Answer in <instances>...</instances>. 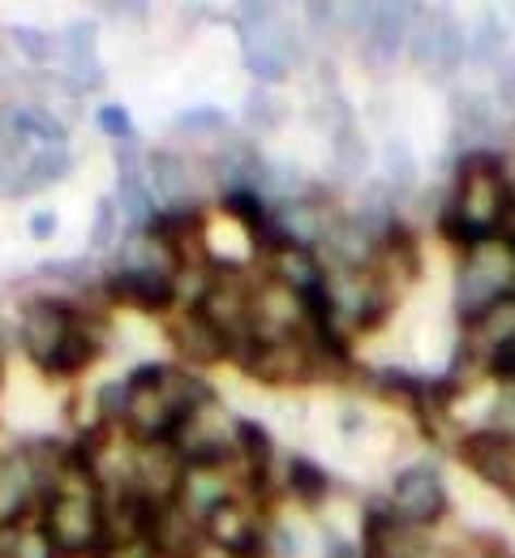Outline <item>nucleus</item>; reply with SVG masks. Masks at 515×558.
Instances as JSON below:
<instances>
[{
    "label": "nucleus",
    "mask_w": 515,
    "mask_h": 558,
    "mask_svg": "<svg viewBox=\"0 0 515 558\" xmlns=\"http://www.w3.org/2000/svg\"><path fill=\"white\" fill-rule=\"evenodd\" d=\"M515 203V181L507 177V159L499 150H473L455 163V185L442 210V236L459 250L494 236Z\"/></svg>",
    "instance_id": "nucleus-1"
},
{
    "label": "nucleus",
    "mask_w": 515,
    "mask_h": 558,
    "mask_svg": "<svg viewBox=\"0 0 515 558\" xmlns=\"http://www.w3.org/2000/svg\"><path fill=\"white\" fill-rule=\"evenodd\" d=\"M515 292V241L494 232L468 250H459V267H455V314L468 327L473 318H481L494 301Z\"/></svg>",
    "instance_id": "nucleus-2"
},
{
    "label": "nucleus",
    "mask_w": 515,
    "mask_h": 558,
    "mask_svg": "<svg viewBox=\"0 0 515 558\" xmlns=\"http://www.w3.org/2000/svg\"><path fill=\"white\" fill-rule=\"evenodd\" d=\"M236 35H241V57L245 70L258 77V86H275L293 73L296 61V35L293 22H280L271 4H241L236 9Z\"/></svg>",
    "instance_id": "nucleus-3"
},
{
    "label": "nucleus",
    "mask_w": 515,
    "mask_h": 558,
    "mask_svg": "<svg viewBox=\"0 0 515 558\" xmlns=\"http://www.w3.org/2000/svg\"><path fill=\"white\" fill-rule=\"evenodd\" d=\"M421 4H348V31L357 35L361 65L369 73H387L400 52H408V31L417 22Z\"/></svg>",
    "instance_id": "nucleus-4"
},
{
    "label": "nucleus",
    "mask_w": 515,
    "mask_h": 558,
    "mask_svg": "<svg viewBox=\"0 0 515 558\" xmlns=\"http://www.w3.org/2000/svg\"><path fill=\"white\" fill-rule=\"evenodd\" d=\"M322 296L335 314V327L348 323L357 331L366 327H378L391 305H395V288L382 279V271L369 263V267H344V271H327V283H322Z\"/></svg>",
    "instance_id": "nucleus-5"
},
{
    "label": "nucleus",
    "mask_w": 515,
    "mask_h": 558,
    "mask_svg": "<svg viewBox=\"0 0 515 558\" xmlns=\"http://www.w3.org/2000/svg\"><path fill=\"white\" fill-rule=\"evenodd\" d=\"M77 318L82 310L70 301H57V296H35L22 305V318H17V340L22 352L48 374L57 365V356L65 352L70 336L77 331Z\"/></svg>",
    "instance_id": "nucleus-6"
},
{
    "label": "nucleus",
    "mask_w": 515,
    "mask_h": 558,
    "mask_svg": "<svg viewBox=\"0 0 515 558\" xmlns=\"http://www.w3.org/2000/svg\"><path fill=\"white\" fill-rule=\"evenodd\" d=\"M408 61L426 77L442 82L468 61V35L459 31V22L451 13L421 9L413 31H408Z\"/></svg>",
    "instance_id": "nucleus-7"
},
{
    "label": "nucleus",
    "mask_w": 515,
    "mask_h": 558,
    "mask_svg": "<svg viewBox=\"0 0 515 558\" xmlns=\"http://www.w3.org/2000/svg\"><path fill=\"white\" fill-rule=\"evenodd\" d=\"M249 336L258 344L305 340L309 336V305H305V296L271 276L262 279V283H254V296H249Z\"/></svg>",
    "instance_id": "nucleus-8"
},
{
    "label": "nucleus",
    "mask_w": 515,
    "mask_h": 558,
    "mask_svg": "<svg viewBox=\"0 0 515 558\" xmlns=\"http://www.w3.org/2000/svg\"><path fill=\"white\" fill-rule=\"evenodd\" d=\"M451 498L442 486V473L434 464H408L395 473L391 494H387V511L400 520V524H413V529H434L442 515H446Z\"/></svg>",
    "instance_id": "nucleus-9"
},
{
    "label": "nucleus",
    "mask_w": 515,
    "mask_h": 558,
    "mask_svg": "<svg viewBox=\"0 0 515 558\" xmlns=\"http://www.w3.org/2000/svg\"><path fill=\"white\" fill-rule=\"evenodd\" d=\"M236 365L267 387H301L318 378V356L309 349V340H275V344L249 340L236 352Z\"/></svg>",
    "instance_id": "nucleus-10"
},
{
    "label": "nucleus",
    "mask_w": 515,
    "mask_h": 558,
    "mask_svg": "<svg viewBox=\"0 0 515 558\" xmlns=\"http://www.w3.org/2000/svg\"><path fill=\"white\" fill-rule=\"evenodd\" d=\"M203 529H207V542L232 550L236 558H267L271 550V524H262L258 502L245 494H232Z\"/></svg>",
    "instance_id": "nucleus-11"
},
{
    "label": "nucleus",
    "mask_w": 515,
    "mask_h": 558,
    "mask_svg": "<svg viewBox=\"0 0 515 558\" xmlns=\"http://www.w3.org/2000/svg\"><path fill=\"white\" fill-rule=\"evenodd\" d=\"M172 447L181 451L185 464H223L236 451V421L223 417V409L211 400L181 421V429L172 434Z\"/></svg>",
    "instance_id": "nucleus-12"
},
{
    "label": "nucleus",
    "mask_w": 515,
    "mask_h": 558,
    "mask_svg": "<svg viewBox=\"0 0 515 558\" xmlns=\"http://www.w3.org/2000/svg\"><path fill=\"white\" fill-rule=\"evenodd\" d=\"M103 296L134 305L143 314H168L181 301L176 271H168V267H112V276L103 279Z\"/></svg>",
    "instance_id": "nucleus-13"
},
{
    "label": "nucleus",
    "mask_w": 515,
    "mask_h": 558,
    "mask_svg": "<svg viewBox=\"0 0 515 558\" xmlns=\"http://www.w3.org/2000/svg\"><path fill=\"white\" fill-rule=\"evenodd\" d=\"M117 210L125 219V232H150V223L163 215L134 142H117Z\"/></svg>",
    "instance_id": "nucleus-14"
},
{
    "label": "nucleus",
    "mask_w": 515,
    "mask_h": 558,
    "mask_svg": "<svg viewBox=\"0 0 515 558\" xmlns=\"http://www.w3.org/2000/svg\"><path fill=\"white\" fill-rule=\"evenodd\" d=\"M503 134L499 125V104L481 90H455L451 95V142L455 150L464 146V155L473 150H494V142Z\"/></svg>",
    "instance_id": "nucleus-15"
},
{
    "label": "nucleus",
    "mask_w": 515,
    "mask_h": 558,
    "mask_svg": "<svg viewBox=\"0 0 515 558\" xmlns=\"http://www.w3.org/2000/svg\"><path fill=\"white\" fill-rule=\"evenodd\" d=\"M361 550L366 558H430V537H426V529L400 524L387 511V502H369Z\"/></svg>",
    "instance_id": "nucleus-16"
},
{
    "label": "nucleus",
    "mask_w": 515,
    "mask_h": 558,
    "mask_svg": "<svg viewBox=\"0 0 515 558\" xmlns=\"http://www.w3.org/2000/svg\"><path fill=\"white\" fill-rule=\"evenodd\" d=\"M147 542L159 558H194L207 546V529L172 498V502H155Z\"/></svg>",
    "instance_id": "nucleus-17"
},
{
    "label": "nucleus",
    "mask_w": 515,
    "mask_h": 558,
    "mask_svg": "<svg viewBox=\"0 0 515 558\" xmlns=\"http://www.w3.org/2000/svg\"><path fill=\"white\" fill-rule=\"evenodd\" d=\"M147 181L155 190V203L163 215H176V210H198L194 194H198V181H194V168L189 159L172 155V150H150L147 155Z\"/></svg>",
    "instance_id": "nucleus-18"
},
{
    "label": "nucleus",
    "mask_w": 515,
    "mask_h": 558,
    "mask_svg": "<svg viewBox=\"0 0 515 558\" xmlns=\"http://www.w3.org/2000/svg\"><path fill=\"white\" fill-rule=\"evenodd\" d=\"M168 340H172L176 356H181L189 369H198V365H216V361H223V356H232L228 336H223L203 310H185L181 323L168 327Z\"/></svg>",
    "instance_id": "nucleus-19"
},
{
    "label": "nucleus",
    "mask_w": 515,
    "mask_h": 558,
    "mask_svg": "<svg viewBox=\"0 0 515 558\" xmlns=\"http://www.w3.org/2000/svg\"><path fill=\"white\" fill-rule=\"evenodd\" d=\"M459 456L468 460V469H473L477 477H486L490 486L515 494V442L512 438L490 434V429H473V434H464Z\"/></svg>",
    "instance_id": "nucleus-20"
},
{
    "label": "nucleus",
    "mask_w": 515,
    "mask_h": 558,
    "mask_svg": "<svg viewBox=\"0 0 515 558\" xmlns=\"http://www.w3.org/2000/svg\"><path fill=\"white\" fill-rule=\"evenodd\" d=\"M232 494H236V489H232V477H228V460H223V464H185L176 502H181L198 524H207Z\"/></svg>",
    "instance_id": "nucleus-21"
},
{
    "label": "nucleus",
    "mask_w": 515,
    "mask_h": 558,
    "mask_svg": "<svg viewBox=\"0 0 515 558\" xmlns=\"http://www.w3.org/2000/svg\"><path fill=\"white\" fill-rule=\"evenodd\" d=\"M57 39H61L57 73H65L82 95H95L103 86V70H99V57H95V22H74Z\"/></svg>",
    "instance_id": "nucleus-22"
},
{
    "label": "nucleus",
    "mask_w": 515,
    "mask_h": 558,
    "mask_svg": "<svg viewBox=\"0 0 515 558\" xmlns=\"http://www.w3.org/2000/svg\"><path fill=\"white\" fill-rule=\"evenodd\" d=\"M267 258H271V279H280V283L296 288L301 296H305V292H318V288L327 283L322 258H318L314 250H305V245L280 241L275 250H267Z\"/></svg>",
    "instance_id": "nucleus-23"
},
{
    "label": "nucleus",
    "mask_w": 515,
    "mask_h": 558,
    "mask_svg": "<svg viewBox=\"0 0 515 558\" xmlns=\"http://www.w3.org/2000/svg\"><path fill=\"white\" fill-rule=\"evenodd\" d=\"M70 172H74L70 146H39V150L26 159V168L17 172V181H13V198H26V194H35V190H48V185L65 181Z\"/></svg>",
    "instance_id": "nucleus-24"
},
{
    "label": "nucleus",
    "mask_w": 515,
    "mask_h": 558,
    "mask_svg": "<svg viewBox=\"0 0 515 558\" xmlns=\"http://www.w3.org/2000/svg\"><path fill=\"white\" fill-rule=\"evenodd\" d=\"M369 142L366 134L353 125V130H340L335 138H331V181L335 185H353V181H361L369 168Z\"/></svg>",
    "instance_id": "nucleus-25"
},
{
    "label": "nucleus",
    "mask_w": 515,
    "mask_h": 558,
    "mask_svg": "<svg viewBox=\"0 0 515 558\" xmlns=\"http://www.w3.org/2000/svg\"><path fill=\"white\" fill-rule=\"evenodd\" d=\"M13 125L22 138L39 142V146H65L70 142V125L44 104H13Z\"/></svg>",
    "instance_id": "nucleus-26"
},
{
    "label": "nucleus",
    "mask_w": 515,
    "mask_h": 558,
    "mask_svg": "<svg viewBox=\"0 0 515 558\" xmlns=\"http://www.w3.org/2000/svg\"><path fill=\"white\" fill-rule=\"evenodd\" d=\"M284 486L293 489L305 507H318V502L327 498V489H331V477H327V469H318L314 460L293 456V460L284 464Z\"/></svg>",
    "instance_id": "nucleus-27"
},
{
    "label": "nucleus",
    "mask_w": 515,
    "mask_h": 558,
    "mask_svg": "<svg viewBox=\"0 0 515 558\" xmlns=\"http://www.w3.org/2000/svg\"><path fill=\"white\" fill-rule=\"evenodd\" d=\"M382 181H387L400 198L417 185V159H413V146L404 138H391L382 146Z\"/></svg>",
    "instance_id": "nucleus-28"
},
{
    "label": "nucleus",
    "mask_w": 515,
    "mask_h": 558,
    "mask_svg": "<svg viewBox=\"0 0 515 558\" xmlns=\"http://www.w3.org/2000/svg\"><path fill=\"white\" fill-rule=\"evenodd\" d=\"M9 48L17 52V57H26L30 65H57V57H61V39L57 35H48V31H35V26H13L9 35Z\"/></svg>",
    "instance_id": "nucleus-29"
},
{
    "label": "nucleus",
    "mask_w": 515,
    "mask_h": 558,
    "mask_svg": "<svg viewBox=\"0 0 515 558\" xmlns=\"http://www.w3.org/2000/svg\"><path fill=\"white\" fill-rule=\"evenodd\" d=\"M241 121L249 125V134H275L280 121H284V104L267 86H258V90H249V99L241 108Z\"/></svg>",
    "instance_id": "nucleus-30"
},
{
    "label": "nucleus",
    "mask_w": 515,
    "mask_h": 558,
    "mask_svg": "<svg viewBox=\"0 0 515 558\" xmlns=\"http://www.w3.org/2000/svg\"><path fill=\"white\" fill-rule=\"evenodd\" d=\"M503 26L494 22V17H486L473 35H468V61L473 65H494L499 70V57H503Z\"/></svg>",
    "instance_id": "nucleus-31"
},
{
    "label": "nucleus",
    "mask_w": 515,
    "mask_h": 558,
    "mask_svg": "<svg viewBox=\"0 0 515 558\" xmlns=\"http://www.w3.org/2000/svg\"><path fill=\"white\" fill-rule=\"evenodd\" d=\"M172 125L194 138H228V117L220 108H185V112H176Z\"/></svg>",
    "instance_id": "nucleus-32"
},
{
    "label": "nucleus",
    "mask_w": 515,
    "mask_h": 558,
    "mask_svg": "<svg viewBox=\"0 0 515 558\" xmlns=\"http://www.w3.org/2000/svg\"><path fill=\"white\" fill-rule=\"evenodd\" d=\"M490 434H503L515 442V378H499V396L490 404V417H486Z\"/></svg>",
    "instance_id": "nucleus-33"
},
{
    "label": "nucleus",
    "mask_w": 515,
    "mask_h": 558,
    "mask_svg": "<svg viewBox=\"0 0 515 558\" xmlns=\"http://www.w3.org/2000/svg\"><path fill=\"white\" fill-rule=\"evenodd\" d=\"M117 232H121L117 198H99V207H95V228H90V250H112V245H117Z\"/></svg>",
    "instance_id": "nucleus-34"
},
{
    "label": "nucleus",
    "mask_w": 515,
    "mask_h": 558,
    "mask_svg": "<svg viewBox=\"0 0 515 558\" xmlns=\"http://www.w3.org/2000/svg\"><path fill=\"white\" fill-rule=\"evenodd\" d=\"M95 125L112 142H134V117H130V108H121V104H103V108L95 112Z\"/></svg>",
    "instance_id": "nucleus-35"
},
{
    "label": "nucleus",
    "mask_w": 515,
    "mask_h": 558,
    "mask_svg": "<svg viewBox=\"0 0 515 558\" xmlns=\"http://www.w3.org/2000/svg\"><path fill=\"white\" fill-rule=\"evenodd\" d=\"M494 90H499L494 104L515 121V52H507V57L499 61V70H494Z\"/></svg>",
    "instance_id": "nucleus-36"
},
{
    "label": "nucleus",
    "mask_w": 515,
    "mask_h": 558,
    "mask_svg": "<svg viewBox=\"0 0 515 558\" xmlns=\"http://www.w3.org/2000/svg\"><path fill=\"white\" fill-rule=\"evenodd\" d=\"M17 558H65V555L57 550V542L48 537V529H44V524H35V529H22Z\"/></svg>",
    "instance_id": "nucleus-37"
},
{
    "label": "nucleus",
    "mask_w": 515,
    "mask_h": 558,
    "mask_svg": "<svg viewBox=\"0 0 515 558\" xmlns=\"http://www.w3.org/2000/svg\"><path fill=\"white\" fill-rule=\"evenodd\" d=\"M57 210H35L30 219H26V228H30V241H52L57 236Z\"/></svg>",
    "instance_id": "nucleus-38"
},
{
    "label": "nucleus",
    "mask_w": 515,
    "mask_h": 558,
    "mask_svg": "<svg viewBox=\"0 0 515 558\" xmlns=\"http://www.w3.org/2000/svg\"><path fill=\"white\" fill-rule=\"evenodd\" d=\"M26 82V73L17 70V57H9V48H4V39H0V90H13V86H22Z\"/></svg>",
    "instance_id": "nucleus-39"
},
{
    "label": "nucleus",
    "mask_w": 515,
    "mask_h": 558,
    "mask_svg": "<svg viewBox=\"0 0 515 558\" xmlns=\"http://www.w3.org/2000/svg\"><path fill=\"white\" fill-rule=\"evenodd\" d=\"M322 558H366V550H361L357 542L340 537V533H327V555Z\"/></svg>",
    "instance_id": "nucleus-40"
},
{
    "label": "nucleus",
    "mask_w": 515,
    "mask_h": 558,
    "mask_svg": "<svg viewBox=\"0 0 515 558\" xmlns=\"http://www.w3.org/2000/svg\"><path fill=\"white\" fill-rule=\"evenodd\" d=\"M22 546V524H0V558H17Z\"/></svg>",
    "instance_id": "nucleus-41"
},
{
    "label": "nucleus",
    "mask_w": 515,
    "mask_h": 558,
    "mask_svg": "<svg viewBox=\"0 0 515 558\" xmlns=\"http://www.w3.org/2000/svg\"><path fill=\"white\" fill-rule=\"evenodd\" d=\"M490 374H494V378H515V344L490 361Z\"/></svg>",
    "instance_id": "nucleus-42"
},
{
    "label": "nucleus",
    "mask_w": 515,
    "mask_h": 558,
    "mask_svg": "<svg viewBox=\"0 0 515 558\" xmlns=\"http://www.w3.org/2000/svg\"><path fill=\"white\" fill-rule=\"evenodd\" d=\"M9 190H13V177H9V172H0V198H4Z\"/></svg>",
    "instance_id": "nucleus-43"
},
{
    "label": "nucleus",
    "mask_w": 515,
    "mask_h": 558,
    "mask_svg": "<svg viewBox=\"0 0 515 558\" xmlns=\"http://www.w3.org/2000/svg\"><path fill=\"white\" fill-rule=\"evenodd\" d=\"M0 374H4V369H0Z\"/></svg>",
    "instance_id": "nucleus-44"
}]
</instances>
